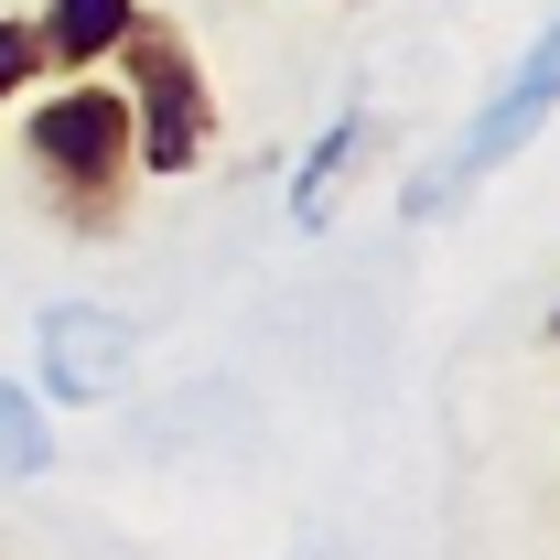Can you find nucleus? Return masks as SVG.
<instances>
[{"label": "nucleus", "mask_w": 560, "mask_h": 560, "mask_svg": "<svg viewBox=\"0 0 560 560\" xmlns=\"http://www.w3.org/2000/svg\"><path fill=\"white\" fill-rule=\"evenodd\" d=\"M550 119H560V22H539V33L517 44V66L486 86V108L464 119V140H453V151L420 173L410 195H399V215H410V226H442L453 206H475V195H486L495 173H506L528 140L550 130Z\"/></svg>", "instance_id": "obj_1"}, {"label": "nucleus", "mask_w": 560, "mask_h": 560, "mask_svg": "<svg viewBox=\"0 0 560 560\" xmlns=\"http://www.w3.org/2000/svg\"><path fill=\"white\" fill-rule=\"evenodd\" d=\"M22 151L44 162V195H55V215H66L75 237H108V226H130V97L119 86H55L44 108H33V130H22Z\"/></svg>", "instance_id": "obj_2"}, {"label": "nucleus", "mask_w": 560, "mask_h": 560, "mask_svg": "<svg viewBox=\"0 0 560 560\" xmlns=\"http://www.w3.org/2000/svg\"><path fill=\"white\" fill-rule=\"evenodd\" d=\"M108 55H119V97H130V151H140V173H184V162L215 140L206 55H195V44H184V22H162V11H130Z\"/></svg>", "instance_id": "obj_3"}, {"label": "nucleus", "mask_w": 560, "mask_h": 560, "mask_svg": "<svg viewBox=\"0 0 560 560\" xmlns=\"http://www.w3.org/2000/svg\"><path fill=\"white\" fill-rule=\"evenodd\" d=\"M33 377H44V399H66V410L119 399V388H130V324H119L108 302H44V313H33Z\"/></svg>", "instance_id": "obj_4"}, {"label": "nucleus", "mask_w": 560, "mask_h": 560, "mask_svg": "<svg viewBox=\"0 0 560 560\" xmlns=\"http://www.w3.org/2000/svg\"><path fill=\"white\" fill-rule=\"evenodd\" d=\"M377 151V108L355 97V108H335L324 119V140L302 151V184H291V226L313 237V226H335V206H346V184H355V162Z\"/></svg>", "instance_id": "obj_5"}, {"label": "nucleus", "mask_w": 560, "mask_h": 560, "mask_svg": "<svg viewBox=\"0 0 560 560\" xmlns=\"http://www.w3.org/2000/svg\"><path fill=\"white\" fill-rule=\"evenodd\" d=\"M130 11L140 0H55V11H44V66H66V75L108 66V44H119Z\"/></svg>", "instance_id": "obj_6"}, {"label": "nucleus", "mask_w": 560, "mask_h": 560, "mask_svg": "<svg viewBox=\"0 0 560 560\" xmlns=\"http://www.w3.org/2000/svg\"><path fill=\"white\" fill-rule=\"evenodd\" d=\"M44 464H55V431H44V410H33L22 377H0V486H22Z\"/></svg>", "instance_id": "obj_7"}, {"label": "nucleus", "mask_w": 560, "mask_h": 560, "mask_svg": "<svg viewBox=\"0 0 560 560\" xmlns=\"http://www.w3.org/2000/svg\"><path fill=\"white\" fill-rule=\"evenodd\" d=\"M44 75V22H0V108Z\"/></svg>", "instance_id": "obj_8"}, {"label": "nucleus", "mask_w": 560, "mask_h": 560, "mask_svg": "<svg viewBox=\"0 0 560 560\" xmlns=\"http://www.w3.org/2000/svg\"><path fill=\"white\" fill-rule=\"evenodd\" d=\"M550 346H560V302H550Z\"/></svg>", "instance_id": "obj_9"}]
</instances>
